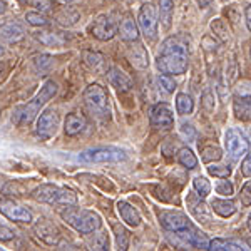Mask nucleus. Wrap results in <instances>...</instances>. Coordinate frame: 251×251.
<instances>
[{
  "mask_svg": "<svg viewBox=\"0 0 251 251\" xmlns=\"http://www.w3.org/2000/svg\"><path fill=\"white\" fill-rule=\"evenodd\" d=\"M188 44L181 37H169L164 40L161 54L156 59V67L161 74L166 75H181L188 71Z\"/></svg>",
  "mask_w": 251,
  "mask_h": 251,
  "instance_id": "f257e3e1",
  "label": "nucleus"
},
{
  "mask_svg": "<svg viewBox=\"0 0 251 251\" xmlns=\"http://www.w3.org/2000/svg\"><path fill=\"white\" fill-rule=\"evenodd\" d=\"M57 91H59L57 84H55L54 80H47L30 102L24 104V106H19L12 112V123L17 126H29L32 121L37 117L40 107L57 94Z\"/></svg>",
  "mask_w": 251,
  "mask_h": 251,
  "instance_id": "f03ea898",
  "label": "nucleus"
},
{
  "mask_svg": "<svg viewBox=\"0 0 251 251\" xmlns=\"http://www.w3.org/2000/svg\"><path fill=\"white\" fill-rule=\"evenodd\" d=\"M62 220L67 223L69 226L75 229V231L82 234H91L97 231L102 225L100 216L94 211H89V209H80V208H66L60 213Z\"/></svg>",
  "mask_w": 251,
  "mask_h": 251,
  "instance_id": "7ed1b4c3",
  "label": "nucleus"
},
{
  "mask_svg": "<svg viewBox=\"0 0 251 251\" xmlns=\"http://www.w3.org/2000/svg\"><path fill=\"white\" fill-rule=\"evenodd\" d=\"M32 198L40 203L47 204H67L74 206L77 204V194L69 188H60L55 184H42L34 189Z\"/></svg>",
  "mask_w": 251,
  "mask_h": 251,
  "instance_id": "20e7f679",
  "label": "nucleus"
},
{
  "mask_svg": "<svg viewBox=\"0 0 251 251\" xmlns=\"http://www.w3.org/2000/svg\"><path fill=\"white\" fill-rule=\"evenodd\" d=\"M82 99L86 107L92 112V116L100 117V119H109V97L102 86L91 84L84 91Z\"/></svg>",
  "mask_w": 251,
  "mask_h": 251,
  "instance_id": "39448f33",
  "label": "nucleus"
},
{
  "mask_svg": "<svg viewBox=\"0 0 251 251\" xmlns=\"http://www.w3.org/2000/svg\"><path fill=\"white\" fill-rule=\"evenodd\" d=\"M127 159V154L119 148H96V149H87V151L80 152L79 161L82 163H121V161Z\"/></svg>",
  "mask_w": 251,
  "mask_h": 251,
  "instance_id": "423d86ee",
  "label": "nucleus"
},
{
  "mask_svg": "<svg viewBox=\"0 0 251 251\" xmlns=\"http://www.w3.org/2000/svg\"><path fill=\"white\" fill-rule=\"evenodd\" d=\"M157 7L152 2H148L141 7L137 15V25L143 30V34L149 39H154L157 34Z\"/></svg>",
  "mask_w": 251,
  "mask_h": 251,
  "instance_id": "0eeeda50",
  "label": "nucleus"
},
{
  "mask_svg": "<svg viewBox=\"0 0 251 251\" xmlns=\"http://www.w3.org/2000/svg\"><path fill=\"white\" fill-rule=\"evenodd\" d=\"M225 146H226V151L231 159L238 161L241 159V156H245L248 152V141H246L245 134L238 129H228L225 134Z\"/></svg>",
  "mask_w": 251,
  "mask_h": 251,
  "instance_id": "6e6552de",
  "label": "nucleus"
},
{
  "mask_svg": "<svg viewBox=\"0 0 251 251\" xmlns=\"http://www.w3.org/2000/svg\"><path fill=\"white\" fill-rule=\"evenodd\" d=\"M57 129H59V114L54 111V109H46L37 119L35 134H37L40 139L47 141L55 136Z\"/></svg>",
  "mask_w": 251,
  "mask_h": 251,
  "instance_id": "1a4fd4ad",
  "label": "nucleus"
},
{
  "mask_svg": "<svg viewBox=\"0 0 251 251\" xmlns=\"http://www.w3.org/2000/svg\"><path fill=\"white\" fill-rule=\"evenodd\" d=\"M149 123L156 129H169L174 126V114L173 109L168 102H159L151 109Z\"/></svg>",
  "mask_w": 251,
  "mask_h": 251,
  "instance_id": "9d476101",
  "label": "nucleus"
},
{
  "mask_svg": "<svg viewBox=\"0 0 251 251\" xmlns=\"http://www.w3.org/2000/svg\"><path fill=\"white\" fill-rule=\"evenodd\" d=\"M34 231L39 240L49 246L57 245L60 240V231L57 229V226L52 221H49L47 218H39L37 223L34 225Z\"/></svg>",
  "mask_w": 251,
  "mask_h": 251,
  "instance_id": "9b49d317",
  "label": "nucleus"
},
{
  "mask_svg": "<svg viewBox=\"0 0 251 251\" xmlns=\"http://www.w3.org/2000/svg\"><path fill=\"white\" fill-rule=\"evenodd\" d=\"M0 213L5 218H9L10 221H19V223H30L32 221V213L27 208H22L20 204L14 203V201L3 200L0 201Z\"/></svg>",
  "mask_w": 251,
  "mask_h": 251,
  "instance_id": "f8f14e48",
  "label": "nucleus"
},
{
  "mask_svg": "<svg viewBox=\"0 0 251 251\" xmlns=\"http://www.w3.org/2000/svg\"><path fill=\"white\" fill-rule=\"evenodd\" d=\"M159 223L164 229L168 231H181V229H186L189 225V220L188 216L183 213H177V211H163L159 214Z\"/></svg>",
  "mask_w": 251,
  "mask_h": 251,
  "instance_id": "ddd939ff",
  "label": "nucleus"
},
{
  "mask_svg": "<svg viewBox=\"0 0 251 251\" xmlns=\"http://www.w3.org/2000/svg\"><path fill=\"white\" fill-rule=\"evenodd\" d=\"M91 32L97 40H111L116 35L117 27H116L114 20L109 17V15H100L94 22Z\"/></svg>",
  "mask_w": 251,
  "mask_h": 251,
  "instance_id": "4468645a",
  "label": "nucleus"
},
{
  "mask_svg": "<svg viewBox=\"0 0 251 251\" xmlns=\"http://www.w3.org/2000/svg\"><path fill=\"white\" fill-rule=\"evenodd\" d=\"M107 77H109V82H111L116 89H119L121 92H127L132 89V79L129 77L124 71H121L119 67L109 69Z\"/></svg>",
  "mask_w": 251,
  "mask_h": 251,
  "instance_id": "2eb2a0df",
  "label": "nucleus"
},
{
  "mask_svg": "<svg viewBox=\"0 0 251 251\" xmlns=\"http://www.w3.org/2000/svg\"><path fill=\"white\" fill-rule=\"evenodd\" d=\"M87 127V121L84 116L77 114V112H71L66 117V123H64V131L67 136H77L84 129Z\"/></svg>",
  "mask_w": 251,
  "mask_h": 251,
  "instance_id": "dca6fc26",
  "label": "nucleus"
},
{
  "mask_svg": "<svg viewBox=\"0 0 251 251\" xmlns=\"http://www.w3.org/2000/svg\"><path fill=\"white\" fill-rule=\"evenodd\" d=\"M127 57L131 60V64L139 71H144V69L149 67V55L146 52V49L143 44H136L127 50Z\"/></svg>",
  "mask_w": 251,
  "mask_h": 251,
  "instance_id": "f3484780",
  "label": "nucleus"
},
{
  "mask_svg": "<svg viewBox=\"0 0 251 251\" xmlns=\"http://www.w3.org/2000/svg\"><path fill=\"white\" fill-rule=\"evenodd\" d=\"M117 211H119L121 218H123V221L126 225L132 226V228L141 225L139 213H137V209L132 204H129L127 201H119V203H117Z\"/></svg>",
  "mask_w": 251,
  "mask_h": 251,
  "instance_id": "a211bd4d",
  "label": "nucleus"
},
{
  "mask_svg": "<svg viewBox=\"0 0 251 251\" xmlns=\"http://www.w3.org/2000/svg\"><path fill=\"white\" fill-rule=\"evenodd\" d=\"M234 114L241 121H251V96H234Z\"/></svg>",
  "mask_w": 251,
  "mask_h": 251,
  "instance_id": "6ab92c4d",
  "label": "nucleus"
},
{
  "mask_svg": "<svg viewBox=\"0 0 251 251\" xmlns=\"http://www.w3.org/2000/svg\"><path fill=\"white\" fill-rule=\"evenodd\" d=\"M119 35L126 42H136L139 37V27L132 17H126L119 25Z\"/></svg>",
  "mask_w": 251,
  "mask_h": 251,
  "instance_id": "aec40b11",
  "label": "nucleus"
},
{
  "mask_svg": "<svg viewBox=\"0 0 251 251\" xmlns=\"http://www.w3.org/2000/svg\"><path fill=\"white\" fill-rule=\"evenodd\" d=\"M0 37L9 40V42H17L24 37V29L19 24H5V25L0 27Z\"/></svg>",
  "mask_w": 251,
  "mask_h": 251,
  "instance_id": "412c9836",
  "label": "nucleus"
},
{
  "mask_svg": "<svg viewBox=\"0 0 251 251\" xmlns=\"http://www.w3.org/2000/svg\"><path fill=\"white\" fill-rule=\"evenodd\" d=\"M208 250L213 251H240V250H248L243 245L231 240H221V238H214L208 243Z\"/></svg>",
  "mask_w": 251,
  "mask_h": 251,
  "instance_id": "4be33fe9",
  "label": "nucleus"
},
{
  "mask_svg": "<svg viewBox=\"0 0 251 251\" xmlns=\"http://www.w3.org/2000/svg\"><path fill=\"white\" fill-rule=\"evenodd\" d=\"M211 206H213V211L223 218L233 216V214L236 213V206H234L233 201H228V200H213Z\"/></svg>",
  "mask_w": 251,
  "mask_h": 251,
  "instance_id": "5701e85b",
  "label": "nucleus"
},
{
  "mask_svg": "<svg viewBox=\"0 0 251 251\" xmlns=\"http://www.w3.org/2000/svg\"><path fill=\"white\" fill-rule=\"evenodd\" d=\"M193 109H194V102H193L191 96L177 94V97H176V111H177V114H181V116L191 114Z\"/></svg>",
  "mask_w": 251,
  "mask_h": 251,
  "instance_id": "b1692460",
  "label": "nucleus"
},
{
  "mask_svg": "<svg viewBox=\"0 0 251 251\" xmlns=\"http://www.w3.org/2000/svg\"><path fill=\"white\" fill-rule=\"evenodd\" d=\"M177 161L188 169H194L198 166L196 156H194V152L188 148H181L179 151H177Z\"/></svg>",
  "mask_w": 251,
  "mask_h": 251,
  "instance_id": "393cba45",
  "label": "nucleus"
},
{
  "mask_svg": "<svg viewBox=\"0 0 251 251\" xmlns=\"http://www.w3.org/2000/svg\"><path fill=\"white\" fill-rule=\"evenodd\" d=\"M189 204L193 206L191 211L194 213V216H196L198 220H201V221H208L209 220L208 206L201 201V198H200V200H193V198H189Z\"/></svg>",
  "mask_w": 251,
  "mask_h": 251,
  "instance_id": "a878e982",
  "label": "nucleus"
},
{
  "mask_svg": "<svg viewBox=\"0 0 251 251\" xmlns=\"http://www.w3.org/2000/svg\"><path fill=\"white\" fill-rule=\"evenodd\" d=\"M211 30L214 32V35H216L221 42L228 40V37H229V29H228V25H226V22L223 19H214L213 20V22H211Z\"/></svg>",
  "mask_w": 251,
  "mask_h": 251,
  "instance_id": "bb28decb",
  "label": "nucleus"
},
{
  "mask_svg": "<svg viewBox=\"0 0 251 251\" xmlns=\"http://www.w3.org/2000/svg\"><path fill=\"white\" fill-rule=\"evenodd\" d=\"M32 62H34V67L37 69L39 72H47L49 69L52 67V64H54V59L49 54H40V55H35V57L32 59Z\"/></svg>",
  "mask_w": 251,
  "mask_h": 251,
  "instance_id": "cd10ccee",
  "label": "nucleus"
},
{
  "mask_svg": "<svg viewBox=\"0 0 251 251\" xmlns=\"http://www.w3.org/2000/svg\"><path fill=\"white\" fill-rule=\"evenodd\" d=\"M193 186H194V189H196V193L200 198H206L209 193H211V184H209V181L203 176L194 177Z\"/></svg>",
  "mask_w": 251,
  "mask_h": 251,
  "instance_id": "c85d7f7f",
  "label": "nucleus"
},
{
  "mask_svg": "<svg viewBox=\"0 0 251 251\" xmlns=\"http://www.w3.org/2000/svg\"><path fill=\"white\" fill-rule=\"evenodd\" d=\"M57 20H59L60 24H62V25L71 27V25H74V24L79 20V12H75V10H72V9L62 10L57 15Z\"/></svg>",
  "mask_w": 251,
  "mask_h": 251,
  "instance_id": "c756f323",
  "label": "nucleus"
},
{
  "mask_svg": "<svg viewBox=\"0 0 251 251\" xmlns=\"http://www.w3.org/2000/svg\"><path fill=\"white\" fill-rule=\"evenodd\" d=\"M25 20L30 24V25H34V27H42V25H47V24H49L47 17L42 14V12H39V10L27 12V14H25Z\"/></svg>",
  "mask_w": 251,
  "mask_h": 251,
  "instance_id": "7c9ffc66",
  "label": "nucleus"
},
{
  "mask_svg": "<svg viewBox=\"0 0 251 251\" xmlns=\"http://www.w3.org/2000/svg\"><path fill=\"white\" fill-rule=\"evenodd\" d=\"M114 233H116V243L119 246V250H127V245H129V233L124 226L121 225H116L114 226Z\"/></svg>",
  "mask_w": 251,
  "mask_h": 251,
  "instance_id": "2f4dec72",
  "label": "nucleus"
},
{
  "mask_svg": "<svg viewBox=\"0 0 251 251\" xmlns=\"http://www.w3.org/2000/svg\"><path fill=\"white\" fill-rule=\"evenodd\" d=\"M82 60L84 64L92 69H97L102 64V55L99 54V52H92V50H86L82 52Z\"/></svg>",
  "mask_w": 251,
  "mask_h": 251,
  "instance_id": "473e14b6",
  "label": "nucleus"
},
{
  "mask_svg": "<svg viewBox=\"0 0 251 251\" xmlns=\"http://www.w3.org/2000/svg\"><path fill=\"white\" fill-rule=\"evenodd\" d=\"M173 7H174L173 0H159V12H161V17H163L166 27H169V20H171Z\"/></svg>",
  "mask_w": 251,
  "mask_h": 251,
  "instance_id": "72a5a7b5",
  "label": "nucleus"
},
{
  "mask_svg": "<svg viewBox=\"0 0 251 251\" xmlns=\"http://www.w3.org/2000/svg\"><path fill=\"white\" fill-rule=\"evenodd\" d=\"M221 149L214 148V146H208L203 149V161L204 163H213V161H220L221 159Z\"/></svg>",
  "mask_w": 251,
  "mask_h": 251,
  "instance_id": "f704fd0d",
  "label": "nucleus"
},
{
  "mask_svg": "<svg viewBox=\"0 0 251 251\" xmlns=\"http://www.w3.org/2000/svg\"><path fill=\"white\" fill-rule=\"evenodd\" d=\"M91 250H109V238L106 233L94 234V240L91 241Z\"/></svg>",
  "mask_w": 251,
  "mask_h": 251,
  "instance_id": "c9c22d12",
  "label": "nucleus"
},
{
  "mask_svg": "<svg viewBox=\"0 0 251 251\" xmlns=\"http://www.w3.org/2000/svg\"><path fill=\"white\" fill-rule=\"evenodd\" d=\"M208 171L211 176L223 179V177H229V174H231V168H229V166H209Z\"/></svg>",
  "mask_w": 251,
  "mask_h": 251,
  "instance_id": "e433bc0d",
  "label": "nucleus"
},
{
  "mask_svg": "<svg viewBox=\"0 0 251 251\" xmlns=\"http://www.w3.org/2000/svg\"><path fill=\"white\" fill-rule=\"evenodd\" d=\"M157 84H159V87H163L166 92H174V89H176V82L166 74L157 77Z\"/></svg>",
  "mask_w": 251,
  "mask_h": 251,
  "instance_id": "4c0bfd02",
  "label": "nucleus"
},
{
  "mask_svg": "<svg viewBox=\"0 0 251 251\" xmlns=\"http://www.w3.org/2000/svg\"><path fill=\"white\" fill-rule=\"evenodd\" d=\"M228 177H223V181H220L216 186L218 194H223V196H231L233 194V184L229 181H226Z\"/></svg>",
  "mask_w": 251,
  "mask_h": 251,
  "instance_id": "58836bf2",
  "label": "nucleus"
},
{
  "mask_svg": "<svg viewBox=\"0 0 251 251\" xmlns=\"http://www.w3.org/2000/svg\"><path fill=\"white\" fill-rule=\"evenodd\" d=\"M27 2L39 12H49L52 9V0H27Z\"/></svg>",
  "mask_w": 251,
  "mask_h": 251,
  "instance_id": "ea45409f",
  "label": "nucleus"
},
{
  "mask_svg": "<svg viewBox=\"0 0 251 251\" xmlns=\"http://www.w3.org/2000/svg\"><path fill=\"white\" fill-rule=\"evenodd\" d=\"M39 39H40V42L47 44V46H50V47L62 46V40L57 39V35L50 34V32H47V34H44V35H39Z\"/></svg>",
  "mask_w": 251,
  "mask_h": 251,
  "instance_id": "a19ab883",
  "label": "nucleus"
},
{
  "mask_svg": "<svg viewBox=\"0 0 251 251\" xmlns=\"http://www.w3.org/2000/svg\"><path fill=\"white\" fill-rule=\"evenodd\" d=\"M240 198H241V203L245 206H251V181H248V183L241 188Z\"/></svg>",
  "mask_w": 251,
  "mask_h": 251,
  "instance_id": "79ce46f5",
  "label": "nucleus"
},
{
  "mask_svg": "<svg viewBox=\"0 0 251 251\" xmlns=\"http://www.w3.org/2000/svg\"><path fill=\"white\" fill-rule=\"evenodd\" d=\"M15 238L14 229H10L9 226L5 225H0V241H10Z\"/></svg>",
  "mask_w": 251,
  "mask_h": 251,
  "instance_id": "37998d69",
  "label": "nucleus"
},
{
  "mask_svg": "<svg viewBox=\"0 0 251 251\" xmlns=\"http://www.w3.org/2000/svg\"><path fill=\"white\" fill-rule=\"evenodd\" d=\"M238 96H251V82L250 80H241L236 87Z\"/></svg>",
  "mask_w": 251,
  "mask_h": 251,
  "instance_id": "c03bdc74",
  "label": "nucleus"
},
{
  "mask_svg": "<svg viewBox=\"0 0 251 251\" xmlns=\"http://www.w3.org/2000/svg\"><path fill=\"white\" fill-rule=\"evenodd\" d=\"M181 134H183L188 141H194V137H196V131H194L193 126L183 124V127H181Z\"/></svg>",
  "mask_w": 251,
  "mask_h": 251,
  "instance_id": "a18cd8bd",
  "label": "nucleus"
},
{
  "mask_svg": "<svg viewBox=\"0 0 251 251\" xmlns=\"http://www.w3.org/2000/svg\"><path fill=\"white\" fill-rule=\"evenodd\" d=\"M203 104H204L206 111L211 112L213 109H214V99H213L211 92H204V94H203Z\"/></svg>",
  "mask_w": 251,
  "mask_h": 251,
  "instance_id": "49530a36",
  "label": "nucleus"
},
{
  "mask_svg": "<svg viewBox=\"0 0 251 251\" xmlns=\"http://www.w3.org/2000/svg\"><path fill=\"white\" fill-rule=\"evenodd\" d=\"M241 173L243 176L251 177V154H248V157H245V161L241 163Z\"/></svg>",
  "mask_w": 251,
  "mask_h": 251,
  "instance_id": "de8ad7c7",
  "label": "nucleus"
},
{
  "mask_svg": "<svg viewBox=\"0 0 251 251\" xmlns=\"http://www.w3.org/2000/svg\"><path fill=\"white\" fill-rule=\"evenodd\" d=\"M245 19H246V27L251 32V5H246L245 9Z\"/></svg>",
  "mask_w": 251,
  "mask_h": 251,
  "instance_id": "09e8293b",
  "label": "nucleus"
},
{
  "mask_svg": "<svg viewBox=\"0 0 251 251\" xmlns=\"http://www.w3.org/2000/svg\"><path fill=\"white\" fill-rule=\"evenodd\" d=\"M196 2L200 3L201 9H206V7H208L209 3H211V0H196Z\"/></svg>",
  "mask_w": 251,
  "mask_h": 251,
  "instance_id": "8fccbe9b",
  "label": "nucleus"
},
{
  "mask_svg": "<svg viewBox=\"0 0 251 251\" xmlns=\"http://www.w3.org/2000/svg\"><path fill=\"white\" fill-rule=\"evenodd\" d=\"M5 10H7V2L5 0H0V15H2Z\"/></svg>",
  "mask_w": 251,
  "mask_h": 251,
  "instance_id": "3c124183",
  "label": "nucleus"
},
{
  "mask_svg": "<svg viewBox=\"0 0 251 251\" xmlns=\"http://www.w3.org/2000/svg\"><path fill=\"white\" fill-rule=\"evenodd\" d=\"M52 2H62V3H69V2H72V0H52Z\"/></svg>",
  "mask_w": 251,
  "mask_h": 251,
  "instance_id": "603ef678",
  "label": "nucleus"
},
{
  "mask_svg": "<svg viewBox=\"0 0 251 251\" xmlns=\"http://www.w3.org/2000/svg\"><path fill=\"white\" fill-rule=\"evenodd\" d=\"M3 52H5V49H3V46L0 44V55H3Z\"/></svg>",
  "mask_w": 251,
  "mask_h": 251,
  "instance_id": "864d4df0",
  "label": "nucleus"
},
{
  "mask_svg": "<svg viewBox=\"0 0 251 251\" xmlns=\"http://www.w3.org/2000/svg\"><path fill=\"white\" fill-rule=\"evenodd\" d=\"M248 226H250V229H251V214H250V218H248Z\"/></svg>",
  "mask_w": 251,
  "mask_h": 251,
  "instance_id": "5fc2aeb1",
  "label": "nucleus"
},
{
  "mask_svg": "<svg viewBox=\"0 0 251 251\" xmlns=\"http://www.w3.org/2000/svg\"><path fill=\"white\" fill-rule=\"evenodd\" d=\"M19 2H22V3H27V0H19Z\"/></svg>",
  "mask_w": 251,
  "mask_h": 251,
  "instance_id": "6e6d98bb",
  "label": "nucleus"
},
{
  "mask_svg": "<svg viewBox=\"0 0 251 251\" xmlns=\"http://www.w3.org/2000/svg\"><path fill=\"white\" fill-rule=\"evenodd\" d=\"M250 154H251V152H250Z\"/></svg>",
  "mask_w": 251,
  "mask_h": 251,
  "instance_id": "4d7b16f0",
  "label": "nucleus"
}]
</instances>
